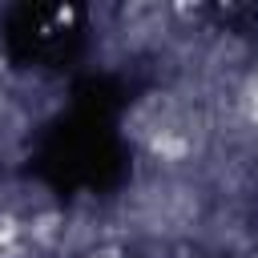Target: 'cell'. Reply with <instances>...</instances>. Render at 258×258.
Listing matches in <instances>:
<instances>
[{
	"label": "cell",
	"mask_w": 258,
	"mask_h": 258,
	"mask_svg": "<svg viewBox=\"0 0 258 258\" xmlns=\"http://www.w3.org/2000/svg\"><path fill=\"white\" fill-rule=\"evenodd\" d=\"M117 89L109 81H85L69 117L52 121L36 145V173L60 189H113L125 177V145L113 129Z\"/></svg>",
	"instance_id": "obj_1"
},
{
	"label": "cell",
	"mask_w": 258,
	"mask_h": 258,
	"mask_svg": "<svg viewBox=\"0 0 258 258\" xmlns=\"http://www.w3.org/2000/svg\"><path fill=\"white\" fill-rule=\"evenodd\" d=\"M81 44V8L20 4L4 20V48L16 64H60Z\"/></svg>",
	"instance_id": "obj_2"
}]
</instances>
